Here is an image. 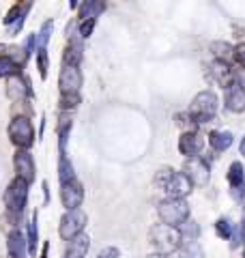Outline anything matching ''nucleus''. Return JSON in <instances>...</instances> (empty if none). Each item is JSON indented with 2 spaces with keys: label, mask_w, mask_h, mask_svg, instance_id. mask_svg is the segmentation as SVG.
I'll list each match as a JSON object with an SVG mask.
<instances>
[{
  "label": "nucleus",
  "mask_w": 245,
  "mask_h": 258,
  "mask_svg": "<svg viewBox=\"0 0 245 258\" xmlns=\"http://www.w3.org/2000/svg\"><path fill=\"white\" fill-rule=\"evenodd\" d=\"M157 213L161 224L178 228L183 222L190 220V205H187L185 198H166L159 203Z\"/></svg>",
  "instance_id": "f03ea898"
},
{
  "label": "nucleus",
  "mask_w": 245,
  "mask_h": 258,
  "mask_svg": "<svg viewBox=\"0 0 245 258\" xmlns=\"http://www.w3.org/2000/svg\"><path fill=\"white\" fill-rule=\"evenodd\" d=\"M149 258H172V256H168V254H157V252H155V254H151Z\"/></svg>",
  "instance_id": "58836bf2"
},
{
  "label": "nucleus",
  "mask_w": 245,
  "mask_h": 258,
  "mask_svg": "<svg viewBox=\"0 0 245 258\" xmlns=\"http://www.w3.org/2000/svg\"><path fill=\"white\" fill-rule=\"evenodd\" d=\"M239 151H241V155L245 157V136H243V140H241V147H239Z\"/></svg>",
  "instance_id": "ea45409f"
},
{
  "label": "nucleus",
  "mask_w": 245,
  "mask_h": 258,
  "mask_svg": "<svg viewBox=\"0 0 245 258\" xmlns=\"http://www.w3.org/2000/svg\"><path fill=\"white\" fill-rule=\"evenodd\" d=\"M39 215H37V211H35V215H32V220H30V224H28V254L32 256V258H37V243H39Z\"/></svg>",
  "instance_id": "bb28decb"
},
{
  "label": "nucleus",
  "mask_w": 245,
  "mask_h": 258,
  "mask_svg": "<svg viewBox=\"0 0 245 258\" xmlns=\"http://www.w3.org/2000/svg\"><path fill=\"white\" fill-rule=\"evenodd\" d=\"M47 249H50V245L45 243V245H43V249H41V256H39V258H47Z\"/></svg>",
  "instance_id": "4c0bfd02"
},
{
  "label": "nucleus",
  "mask_w": 245,
  "mask_h": 258,
  "mask_svg": "<svg viewBox=\"0 0 245 258\" xmlns=\"http://www.w3.org/2000/svg\"><path fill=\"white\" fill-rule=\"evenodd\" d=\"M78 5H80V0H69V7H71V9H76Z\"/></svg>",
  "instance_id": "a19ab883"
},
{
  "label": "nucleus",
  "mask_w": 245,
  "mask_h": 258,
  "mask_svg": "<svg viewBox=\"0 0 245 258\" xmlns=\"http://www.w3.org/2000/svg\"><path fill=\"white\" fill-rule=\"evenodd\" d=\"M20 67H22V64H18L15 60H11V58H7V56L0 54V78L18 76L20 74Z\"/></svg>",
  "instance_id": "cd10ccee"
},
{
  "label": "nucleus",
  "mask_w": 245,
  "mask_h": 258,
  "mask_svg": "<svg viewBox=\"0 0 245 258\" xmlns=\"http://www.w3.org/2000/svg\"><path fill=\"white\" fill-rule=\"evenodd\" d=\"M176 123L181 125V127H185V132H196V125H198V123H196V120L192 118L190 112H187V114H178V116H176Z\"/></svg>",
  "instance_id": "473e14b6"
},
{
  "label": "nucleus",
  "mask_w": 245,
  "mask_h": 258,
  "mask_svg": "<svg viewBox=\"0 0 245 258\" xmlns=\"http://www.w3.org/2000/svg\"><path fill=\"white\" fill-rule=\"evenodd\" d=\"M243 258H245V245H243Z\"/></svg>",
  "instance_id": "79ce46f5"
},
{
  "label": "nucleus",
  "mask_w": 245,
  "mask_h": 258,
  "mask_svg": "<svg viewBox=\"0 0 245 258\" xmlns=\"http://www.w3.org/2000/svg\"><path fill=\"white\" fill-rule=\"evenodd\" d=\"M37 69H39V76L45 80L47 78V50L37 52Z\"/></svg>",
  "instance_id": "72a5a7b5"
},
{
  "label": "nucleus",
  "mask_w": 245,
  "mask_h": 258,
  "mask_svg": "<svg viewBox=\"0 0 245 258\" xmlns=\"http://www.w3.org/2000/svg\"><path fill=\"white\" fill-rule=\"evenodd\" d=\"M228 185H230V191L236 200H241L245 196V168L241 161H232L230 168H228Z\"/></svg>",
  "instance_id": "4468645a"
},
{
  "label": "nucleus",
  "mask_w": 245,
  "mask_h": 258,
  "mask_svg": "<svg viewBox=\"0 0 245 258\" xmlns=\"http://www.w3.org/2000/svg\"><path fill=\"white\" fill-rule=\"evenodd\" d=\"M192 189H194V183L190 176L185 172H174L170 176V181L163 191L168 194V198H185L187 194H192Z\"/></svg>",
  "instance_id": "ddd939ff"
},
{
  "label": "nucleus",
  "mask_w": 245,
  "mask_h": 258,
  "mask_svg": "<svg viewBox=\"0 0 245 258\" xmlns=\"http://www.w3.org/2000/svg\"><path fill=\"white\" fill-rule=\"evenodd\" d=\"M58 86H60V93H80V86H82L80 67H69V64H65L60 76H58Z\"/></svg>",
  "instance_id": "2eb2a0df"
},
{
  "label": "nucleus",
  "mask_w": 245,
  "mask_h": 258,
  "mask_svg": "<svg viewBox=\"0 0 245 258\" xmlns=\"http://www.w3.org/2000/svg\"><path fill=\"white\" fill-rule=\"evenodd\" d=\"M183 172H185L187 176H190L194 185H200V187H204V185L209 183V179H211L209 164H207L204 159H200V157H192V159H187V161H185Z\"/></svg>",
  "instance_id": "6e6552de"
},
{
  "label": "nucleus",
  "mask_w": 245,
  "mask_h": 258,
  "mask_svg": "<svg viewBox=\"0 0 245 258\" xmlns=\"http://www.w3.org/2000/svg\"><path fill=\"white\" fill-rule=\"evenodd\" d=\"M82 200H84V187L78 183V179L69 181V183H60V203L67 211L80 209Z\"/></svg>",
  "instance_id": "9d476101"
},
{
  "label": "nucleus",
  "mask_w": 245,
  "mask_h": 258,
  "mask_svg": "<svg viewBox=\"0 0 245 258\" xmlns=\"http://www.w3.org/2000/svg\"><path fill=\"white\" fill-rule=\"evenodd\" d=\"M209 78L222 88H230L236 82L234 71L230 69V64L224 62V60H213L209 64Z\"/></svg>",
  "instance_id": "f8f14e48"
},
{
  "label": "nucleus",
  "mask_w": 245,
  "mask_h": 258,
  "mask_svg": "<svg viewBox=\"0 0 245 258\" xmlns=\"http://www.w3.org/2000/svg\"><path fill=\"white\" fill-rule=\"evenodd\" d=\"M88 224V217L82 209H71L60 217V226H58V232L65 241H71L76 239L78 235L84 232V226Z\"/></svg>",
  "instance_id": "423d86ee"
},
{
  "label": "nucleus",
  "mask_w": 245,
  "mask_h": 258,
  "mask_svg": "<svg viewBox=\"0 0 245 258\" xmlns=\"http://www.w3.org/2000/svg\"><path fill=\"white\" fill-rule=\"evenodd\" d=\"M58 181L60 183L76 181V168H73L71 159L65 153H60V159H58Z\"/></svg>",
  "instance_id": "393cba45"
},
{
  "label": "nucleus",
  "mask_w": 245,
  "mask_h": 258,
  "mask_svg": "<svg viewBox=\"0 0 245 258\" xmlns=\"http://www.w3.org/2000/svg\"><path fill=\"white\" fill-rule=\"evenodd\" d=\"M211 54L215 56V60H232L234 58V47L230 43H226V41H213L211 43Z\"/></svg>",
  "instance_id": "a878e982"
},
{
  "label": "nucleus",
  "mask_w": 245,
  "mask_h": 258,
  "mask_svg": "<svg viewBox=\"0 0 245 258\" xmlns=\"http://www.w3.org/2000/svg\"><path fill=\"white\" fill-rule=\"evenodd\" d=\"M232 134L230 132H211L209 134V144L211 149L217 151V153H224L232 147Z\"/></svg>",
  "instance_id": "aec40b11"
},
{
  "label": "nucleus",
  "mask_w": 245,
  "mask_h": 258,
  "mask_svg": "<svg viewBox=\"0 0 245 258\" xmlns=\"http://www.w3.org/2000/svg\"><path fill=\"white\" fill-rule=\"evenodd\" d=\"M78 103H80V93H60L58 106L63 112H71L73 108H78Z\"/></svg>",
  "instance_id": "c756f323"
},
{
  "label": "nucleus",
  "mask_w": 245,
  "mask_h": 258,
  "mask_svg": "<svg viewBox=\"0 0 245 258\" xmlns=\"http://www.w3.org/2000/svg\"><path fill=\"white\" fill-rule=\"evenodd\" d=\"M149 243L157 254H168L172 256L178 247L183 245L181 241V232L174 226H166V224H155L149 230Z\"/></svg>",
  "instance_id": "f257e3e1"
},
{
  "label": "nucleus",
  "mask_w": 245,
  "mask_h": 258,
  "mask_svg": "<svg viewBox=\"0 0 245 258\" xmlns=\"http://www.w3.org/2000/svg\"><path fill=\"white\" fill-rule=\"evenodd\" d=\"M13 166H15V172H18L20 179H24L28 185L35 181V157L30 155V151H24V149H18V153H15L13 157Z\"/></svg>",
  "instance_id": "1a4fd4ad"
},
{
  "label": "nucleus",
  "mask_w": 245,
  "mask_h": 258,
  "mask_svg": "<svg viewBox=\"0 0 245 258\" xmlns=\"http://www.w3.org/2000/svg\"><path fill=\"white\" fill-rule=\"evenodd\" d=\"M215 232L219 239H230L232 237V222L228 217H219L215 222Z\"/></svg>",
  "instance_id": "7c9ffc66"
},
{
  "label": "nucleus",
  "mask_w": 245,
  "mask_h": 258,
  "mask_svg": "<svg viewBox=\"0 0 245 258\" xmlns=\"http://www.w3.org/2000/svg\"><path fill=\"white\" fill-rule=\"evenodd\" d=\"M120 256V252L116 247H112V245H108V247H103L99 254H97V258H118Z\"/></svg>",
  "instance_id": "e433bc0d"
},
{
  "label": "nucleus",
  "mask_w": 245,
  "mask_h": 258,
  "mask_svg": "<svg viewBox=\"0 0 245 258\" xmlns=\"http://www.w3.org/2000/svg\"><path fill=\"white\" fill-rule=\"evenodd\" d=\"M105 9V0H84L80 7V18L84 20H97V15Z\"/></svg>",
  "instance_id": "412c9836"
},
{
  "label": "nucleus",
  "mask_w": 245,
  "mask_h": 258,
  "mask_svg": "<svg viewBox=\"0 0 245 258\" xmlns=\"http://www.w3.org/2000/svg\"><path fill=\"white\" fill-rule=\"evenodd\" d=\"M172 174H174L172 168H161V170H157V174H155V185H157L159 189H166V185Z\"/></svg>",
  "instance_id": "2f4dec72"
},
{
  "label": "nucleus",
  "mask_w": 245,
  "mask_h": 258,
  "mask_svg": "<svg viewBox=\"0 0 245 258\" xmlns=\"http://www.w3.org/2000/svg\"><path fill=\"white\" fill-rule=\"evenodd\" d=\"M234 62L245 69V43H239L234 47Z\"/></svg>",
  "instance_id": "c9c22d12"
},
{
  "label": "nucleus",
  "mask_w": 245,
  "mask_h": 258,
  "mask_svg": "<svg viewBox=\"0 0 245 258\" xmlns=\"http://www.w3.org/2000/svg\"><path fill=\"white\" fill-rule=\"evenodd\" d=\"M172 258H202V249L198 243H185L172 254Z\"/></svg>",
  "instance_id": "c85d7f7f"
},
{
  "label": "nucleus",
  "mask_w": 245,
  "mask_h": 258,
  "mask_svg": "<svg viewBox=\"0 0 245 258\" xmlns=\"http://www.w3.org/2000/svg\"><path fill=\"white\" fill-rule=\"evenodd\" d=\"M30 7H32V0H20V3H15L9 9V13H7V18H5V26L9 28L11 35H18V32L22 30Z\"/></svg>",
  "instance_id": "0eeeda50"
},
{
  "label": "nucleus",
  "mask_w": 245,
  "mask_h": 258,
  "mask_svg": "<svg viewBox=\"0 0 245 258\" xmlns=\"http://www.w3.org/2000/svg\"><path fill=\"white\" fill-rule=\"evenodd\" d=\"M93 28H95V20H84V22H82V24H80V35H82V39H88V37H91Z\"/></svg>",
  "instance_id": "f704fd0d"
},
{
  "label": "nucleus",
  "mask_w": 245,
  "mask_h": 258,
  "mask_svg": "<svg viewBox=\"0 0 245 258\" xmlns=\"http://www.w3.org/2000/svg\"><path fill=\"white\" fill-rule=\"evenodd\" d=\"M30 84L28 80H24L20 74L18 76H11L9 80H7V95L11 97L13 101H22L26 95H30Z\"/></svg>",
  "instance_id": "f3484780"
},
{
  "label": "nucleus",
  "mask_w": 245,
  "mask_h": 258,
  "mask_svg": "<svg viewBox=\"0 0 245 258\" xmlns=\"http://www.w3.org/2000/svg\"><path fill=\"white\" fill-rule=\"evenodd\" d=\"M71 127H73L71 114H69V112H63L60 118H58V147H60V153H65V149H67Z\"/></svg>",
  "instance_id": "4be33fe9"
},
{
  "label": "nucleus",
  "mask_w": 245,
  "mask_h": 258,
  "mask_svg": "<svg viewBox=\"0 0 245 258\" xmlns=\"http://www.w3.org/2000/svg\"><path fill=\"white\" fill-rule=\"evenodd\" d=\"M226 108L236 114L245 110V91L236 82L230 88H226Z\"/></svg>",
  "instance_id": "a211bd4d"
},
{
  "label": "nucleus",
  "mask_w": 245,
  "mask_h": 258,
  "mask_svg": "<svg viewBox=\"0 0 245 258\" xmlns=\"http://www.w3.org/2000/svg\"><path fill=\"white\" fill-rule=\"evenodd\" d=\"M3 198H5V207H7V211H9V215L13 220H18V217L22 220V211L28 203V183L20 179V176H15L9 183V187L5 189Z\"/></svg>",
  "instance_id": "7ed1b4c3"
},
{
  "label": "nucleus",
  "mask_w": 245,
  "mask_h": 258,
  "mask_svg": "<svg viewBox=\"0 0 245 258\" xmlns=\"http://www.w3.org/2000/svg\"><path fill=\"white\" fill-rule=\"evenodd\" d=\"M178 232H181V241L183 245L185 243H198V237H200V226L196 224L194 220H187L178 226Z\"/></svg>",
  "instance_id": "5701e85b"
},
{
  "label": "nucleus",
  "mask_w": 245,
  "mask_h": 258,
  "mask_svg": "<svg viewBox=\"0 0 245 258\" xmlns=\"http://www.w3.org/2000/svg\"><path fill=\"white\" fill-rule=\"evenodd\" d=\"M217 106H219L217 95L213 91H202V93H198L194 97V101H192V106L187 112H190L192 118L200 125V123H209V120L215 118Z\"/></svg>",
  "instance_id": "20e7f679"
},
{
  "label": "nucleus",
  "mask_w": 245,
  "mask_h": 258,
  "mask_svg": "<svg viewBox=\"0 0 245 258\" xmlns=\"http://www.w3.org/2000/svg\"><path fill=\"white\" fill-rule=\"evenodd\" d=\"M7 249H9L11 258H26L28 254V239L24 237L22 230H11L9 237H7Z\"/></svg>",
  "instance_id": "dca6fc26"
},
{
  "label": "nucleus",
  "mask_w": 245,
  "mask_h": 258,
  "mask_svg": "<svg viewBox=\"0 0 245 258\" xmlns=\"http://www.w3.org/2000/svg\"><path fill=\"white\" fill-rule=\"evenodd\" d=\"M9 138L18 149L28 151L35 144V129L26 116H15L9 123Z\"/></svg>",
  "instance_id": "39448f33"
},
{
  "label": "nucleus",
  "mask_w": 245,
  "mask_h": 258,
  "mask_svg": "<svg viewBox=\"0 0 245 258\" xmlns=\"http://www.w3.org/2000/svg\"><path fill=\"white\" fill-rule=\"evenodd\" d=\"M88 247H91V237L82 232V235H78L76 239L69 241L65 258H84L88 254Z\"/></svg>",
  "instance_id": "6ab92c4d"
},
{
  "label": "nucleus",
  "mask_w": 245,
  "mask_h": 258,
  "mask_svg": "<svg viewBox=\"0 0 245 258\" xmlns=\"http://www.w3.org/2000/svg\"><path fill=\"white\" fill-rule=\"evenodd\" d=\"M52 32H54V22H45L41 30L35 35V52H43L47 50V43L52 39Z\"/></svg>",
  "instance_id": "b1692460"
},
{
  "label": "nucleus",
  "mask_w": 245,
  "mask_h": 258,
  "mask_svg": "<svg viewBox=\"0 0 245 258\" xmlns=\"http://www.w3.org/2000/svg\"><path fill=\"white\" fill-rule=\"evenodd\" d=\"M204 149V138L198 132H183V136L178 138V153L185 155L187 159L198 157Z\"/></svg>",
  "instance_id": "9b49d317"
}]
</instances>
